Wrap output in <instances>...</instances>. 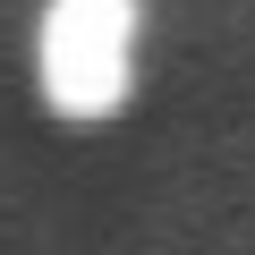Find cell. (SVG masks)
<instances>
[{"label":"cell","mask_w":255,"mask_h":255,"mask_svg":"<svg viewBox=\"0 0 255 255\" xmlns=\"http://www.w3.org/2000/svg\"><path fill=\"white\" fill-rule=\"evenodd\" d=\"M128 51H136L128 0H51L34 26V77L68 119H102L128 94Z\"/></svg>","instance_id":"obj_1"}]
</instances>
